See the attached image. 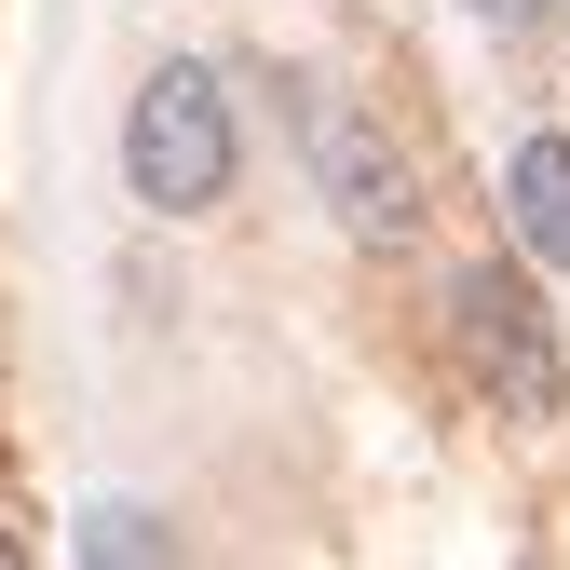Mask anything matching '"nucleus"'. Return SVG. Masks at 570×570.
<instances>
[{
	"mask_svg": "<svg viewBox=\"0 0 570 570\" xmlns=\"http://www.w3.org/2000/svg\"><path fill=\"white\" fill-rule=\"evenodd\" d=\"M475 14H489V28H530V14H543V0H475Z\"/></svg>",
	"mask_w": 570,
	"mask_h": 570,
	"instance_id": "nucleus-5",
	"label": "nucleus"
},
{
	"mask_svg": "<svg viewBox=\"0 0 570 570\" xmlns=\"http://www.w3.org/2000/svg\"><path fill=\"white\" fill-rule=\"evenodd\" d=\"M0 570H14V530H0Z\"/></svg>",
	"mask_w": 570,
	"mask_h": 570,
	"instance_id": "nucleus-6",
	"label": "nucleus"
},
{
	"mask_svg": "<svg viewBox=\"0 0 570 570\" xmlns=\"http://www.w3.org/2000/svg\"><path fill=\"white\" fill-rule=\"evenodd\" d=\"M122 177L150 218H218L232 177H245V122H232V82L204 55H164L122 109Z\"/></svg>",
	"mask_w": 570,
	"mask_h": 570,
	"instance_id": "nucleus-1",
	"label": "nucleus"
},
{
	"mask_svg": "<svg viewBox=\"0 0 570 570\" xmlns=\"http://www.w3.org/2000/svg\"><path fill=\"white\" fill-rule=\"evenodd\" d=\"M299 164H313L326 218L367 245V258H407V245H421V164H407L353 96H326V82L299 96Z\"/></svg>",
	"mask_w": 570,
	"mask_h": 570,
	"instance_id": "nucleus-3",
	"label": "nucleus"
},
{
	"mask_svg": "<svg viewBox=\"0 0 570 570\" xmlns=\"http://www.w3.org/2000/svg\"><path fill=\"white\" fill-rule=\"evenodd\" d=\"M503 218L543 272H570V136H517V164H503Z\"/></svg>",
	"mask_w": 570,
	"mask_h": 570,
	"instance_id": "nucleus-4",
	"label": "nucleus"
},
{
	"mask_svg": "<svg viewBox=\"0 0 570 570\" xmlns=\"http://www.w3.org/2000/svg\"><path fill=\"white\" fill-rule=\"evenodd\" d=\"M449 353L475 367V394L503 407V421H557V407H570V353H557V326H543V285L503 272V258H475V272L449 285Z\"/></svg>",
	"mask_w": 570,
	"mask_h": 570,
	"instance_id": "nucleus-2",
	"label": "nucleus"
}]
</instances>
